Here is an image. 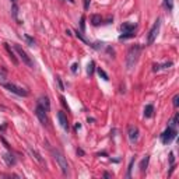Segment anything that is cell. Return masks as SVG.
I'll return each instance as SVG.
<instances>
[{"mask_svg":"<svg viewBox=\"0 0 179 179\" xmlns=\"http://www.w3.org/2000/svg\"><path fill=\"white\" fill-rule=\"evenodd\" d=\"M140 52H141V46L140 45H133L128 52V56H126V69L128 70H132L137 60H139V56H140Z\"/></svg>","mask_w":179,"mask_h":179,"instance_id":"obj_1","label":"cell"},{"mask_svg":"<svg viewBox=\"0 0 179 179\" xmlns=\"http://www.w3.org/2000/svg\"><path fill=\"white\" fill-rule=\"evenodd\" d=\"M52 153H53V158H55V161L58 162L59 168L62 169V172H63L64 175H67V173H69V164H67L66 157H64V155L60 153L59 150H53Z\"/></svg>","mask_w":179,"mask_h":179,"instance_id":"obj_2","label":"cell"},{"mask_svg":"<svg viewBox=\"0 0 179 179\" xmlns=\"http://www.w3.org/2000/svg\"><path fill=\"white\" fill-rule=\"evenodd\" d=\"M14 51H16V53L20 56V59L23 60V63H25L28 67H34V62L31 60V58L27 55V52L20 46V45H14Z\"/></svg>","mask_w":179,"mask_h":179,"instance_id":"obj_3","label":"cell"},{"mask_svg":"<svg viewBox=\"0 0 179 179\" xmlns=\"http://www.w3.org/2000/svg\"><path fill=\"white\" fill-rule=\"evenodd\" d=\"M175 137H176V129L168 126V128L164 130V133L161 134V141H162L164 144H169Z\"/></svg>","mask_w":179,"mask_h":179,"instance_id":"obj_4","label":"cell"},{"mask_svg":"<svg viewBox=\"0 0 179 179\" xmlns=\"http://www.w3.org/2000/svg\"><path fill=\"white\" fill-rule=\"evenodd\" d=\"M3 85H4L10 92H14L16 95H18V97L28 95V91H27L25 88H21V87H18V85H16V84H13V83H6V84H3Z\"/></svg>","mask_w":179,"mask_h":179,"instance_id":"obj_5","label":"cell"},{"mask_svg":"<svg viewBox=\"0 0 179 179\" xmlns=\"http://www.w3.org/2000/svg\"><path fill=\"white\" fill-rule=\"evenodd\" d=\"M160 25H161L160 20H157V21H155V24L153 25V28H151L150 32H148V37H147V44L148 45H151L154 41H155L157 35H158V31H160Z\"/></svg>","mask_w":179,"mask_h":179,"instance_id":"obj_6","label":"cell"},{"mask_svg":"<svg viewBox=\"0 0 179 179\" xmlns=\"http://www.w3.org/2000/svg\"><path fill=\"white\" fill-rule=\"evenodd\" d=\"M35 115L37 118L39 119V122L42 123V125H46L48 123V118H46V111H45L42 106H39L37 105V108H35Z\"/></svg>","mask_w":179,"mask_h":179,"instance_id":"obj_7","label":"cell"},{"mask_svg":"<svg viewBox=\"0 0 179 179\" xmlns=\"http://www.w3.org/2000/svg\"><path fill=\"white\" fill-rule=\"evenodd\" d=\"M139 139V129L136 126H129V140L130 143H136Z\"/></svg>","mask_w":179,"mask_h":179,"instance_id":"obj_8","label":"cell"},{"mask_svg":"<svg viewBox=\"0 0 179 179\" xmlns=\"http://www.w3.org/2000/svg\"><path fill=\"white\" fill-rule=\"evenodd\" d=\"M38 105L39 106H42L46 112L51 111V102H49V98H48V97H41V98L38 99Z\"/></svg>","mask_w":179,"mask_h":179,"instance_id":"obj_9","label":"cell"},{"mask_svg":"<svg viewBox=\"0 0 179 179\" xmlns=\"http://www.w3.org/2000/svg\"><path fill=\"white\" fill-rule=\"evenodd\" d=\"M58 119L60 122V126L64 130H69V122H67V116L64 115V112H58Z\"/></svg>","mask_w":179,"mask_h":179,"instance_id":"obj_10","label":"cell"},{"mask_svg":"<svg viewBox=\"0 0 179 179\" xmlns=\"http://www.w3.org/2000/svg\"><path fill=\"white\" fill-rule=\"evenodd\" d=\"M4 48H6V51H7V53H8L10 59H11V62H13L14 64H18V59H17V56H16V51L11 49V46H10L8 44H4Z\"/></svg>","mask_w":179,"mask_h":179,"instance_id":"obj_11","label":"cell"},{"mask_svg":"<svg viewBox=\"0 0 179 179\" xmlns=\"http://www.w3.org/2000/svg\"><path fill=\"white\" fill-rule=\"evenodd\" d=\"M3 160L6 161V164L8 166H13L16 164V158H14V155L11 153H4L3 154Z\"/></svg>","mask_w":179,"mask_h":179,"instance_id":"obj_12","label":"cell"},{"mask_svg":"<svg viewBox=\"0 0 179 179\" xmlns=\"http://www.w3.org/2000/svg\"><path fill=\"white\" fill-rule=\"evenodd\" d=\"M134 28H136V25H134L133 23H123L121 27L122 32H133Z\"/></svg>","mask_w":179,"mask_h":179,"instance_id":"obj_13","label":"cell"},{"mask_svg":"<svg viewBox=\"0 0 179 179\" xmlns=\"http://www.w3.org/2000/svg\"><path fill=\"white\" fill-rule=\"evenodd\" d=\"M148 161H150V157H148V155H146V157L141 160V162H140V172L141 173L146 172V169H147V165H148Z\"/></svg>","mask_w":179,"mask_h":179,"instance_id":"obj_14","label":"cell"},{"mask_svg":"<svg viewBox=\"0 0 179 179\" xmlns=\"http://www.w3.org/2000/svg\"><path fill=\"white\" fill-rule=\"evenodd\" d=\"M91 23H92V25H99V24L102 23V17L98 16V14H94V16L91 17Z\"/></svg>","mask_w":179,"mask_h":179,"instance_id":"obj_15","label":"cell"},{"mask_svg":"<svg viewBox=\"0 0 179 179\" xmlns=\"http://www.w3.org/2000/svg\"><path fill=\"white\" fill-rule=\"evenodd\" d=\"M153 112H154L153 105H147V106L144 108V116H146V118H151V116H153Z\"/></svg>","mask_w":179,"mask_h":179,"instance_id":"obj_16","label":"cell"},{"mask_svg":"<svg viewBox=\"0 0 179 179\" xmlns=\"http://www.w3.org/2000/svg\"><path fill=\"white\" fill-rule=\"evenodd\" d=\"M178 119H179V113H175V116H173L172 119L169 121V125H168V126L175 129V128H176V125H178Z\"/></svg>","mask_w":179,"mask_h":179,"instance_id":"obj_17","label":"cell"},{"mask_svg":"<svg viewBox=\"0 0 179 179\" xmlns=\"http://www.w3.org/2000/svg\"><path fill=\"white\" fill-rule=\"evenodd\" d=\"M30 153H31L32 155H34V158L38 161V162H42V157L39 155V153L37 151V150H34V148H30Z\"/></svg>","mask_w":179,"mask_h":179,"instance_id":"obj_18","label":"cell"},{"mask_svg":"<svg viewBox=\"0 0 179 179\" xmlns=\"http://www.w3.org/2000/svg\"><path fill=\"white\" fill-rule=\"evenodd\" d=\"M97 71H98V74H99V77H102V78L105 80V81H108V80H109L108 74H106V73H105V71H104L102 69H101V67H97Z\"/></svg>","mask_w":179,"mask_h":179,"instance_id":"obj_19","label":"cell"},{"mask_svg":"<svg viewBox=\"0 0 179 179\" xmlns=\"http://www.w3.org/2000/svg\"><path fill=\"white\" fill-rule=\"evenodd\" d=\"M94 69H95V63H94V60H91L88 63V67H87V73H88L90 76L94 73Z\"/></svg>","mask_w":179,"mask_h":179,"instance_id":"obj_20","label":"cell"},{"mask_svg":"<svg viewBox=\"0 0 179 179\" xmlns=\"http://www.w3.org/2000/svg\"><path fill=\"white\" fill-rule=\"evenodd\" d=\"M164 7L171 11V10L173 8V0H164Z\"/></svg>","mask_w":179,"mask_h":179,"instance_id":"obj_21","label":"cell"},{"mask_svg":"<svg viewBox=\"0 0 179 179\" xmlns=\"http://www.w3.org/2000/svg\"><path fill=\"white\" fill-rule=\"evenodd\" d=\"M132 37H134V31L133 32H122L119 39H128V38H132Z\"/></svg>","mask_w":179,"mask_h":179,"instance_id":"obj_22","label":"cell"},{"mask_svg":"<svg viewBox=\"0 0 179 179\" xmlns=\"http://www.w3.org/2000/svg\"><path fill=\"white\" fill-rule=\"evenodd\" d=\"M0 84H6V71H0Z\"/></svg>","mask_w":179,"mask_h":179,"instance_id":"obj_23","label":"cell"},{"mask_svg":"<svg viewBox=\"0 0 179 179\" xmlns=\"http://www.w3.org/2000/svg\"><path fill=\"white\" fill-rule=\"evenodd\" d=\"M133 164H134V158L130 161V164H129V169H128V178L132 176V169H133Z\"/></svg>","mask_w":179,"mask_h":179,"instance_id":"obj_24","label":"cell"},{"mask_svg":"<svg viewBox=\"0 0 179 179\" xmlns=\"http://www.w3.org/2000/svg\"><path fill=\"white\" fill-rule=\"evenodd\" d=\"M56 83H58V85H59V90H60V91H64V85H63V83H62V80H60V77H56Z\"/></svg>","mask_w":179,"mask_h":179,"instance_id":"obj_25","label":"cell"},{"mask_svg":"<svg viewBox=\"0 0 179 179\" xmlns=\"http://www.w3.org/2000/svg\"><path fill=\"white\" fill-rule=\"evenodd\" d=\"M76 37H77L78 39H80V41H83V42H87V39L84 38V37H83V34H81V32L78 31V30L76 31Z\"/></svg>","mask_w":179,"mask_h":179,"instance_id":"obj_26","label":"cell"},{"mask_svg":"<svg viewBox=\"0 0 179 179\" xmlns=\"http://www.w3.org/2000/svg\"><path fill=\"white\" fill-rule=\"evenodd\" d=\"M80 27H81V31L85 30V17H81V20H80Z\"/></svg>","mask_w":179,"mask_h":179,"instance_id":"obj_27","label":"cell"},{"mask_svg":"<svg viewBox=\"0 0 179 179\" xmlns=\"http://www.w3.org/2000/svg\"><path fill=\"white\" fill-rule=\"evenodd\" d=\"M173 106H175V108H178V105H179V95H175L173 97Z\"/></svg>","mask_w":179,"mask_h":179,"instance_id":"obj_28","label":"cell"},{"mask_svg":"<svg viewBox=\"0 0 179 179\" xmlns=\"http://www.w3.org/2000/svg\"><path fill=\"white\" fill-rule=\"evenodd\" d=\"M160 69H161V64H157V63L153 64V71H158Z\"/></svg>","mask_w":179,"mask_h":179,"instance_id":"obj_29","label":"cell"},{"mask_svg":"<svg viewBox=\"0 0 179 179\" xmlns=\"http://www.w3.org/2000/svg\"><path fill=\"white\" fill-rule=\"evenodd\" d=\"M90 7V0H84V10H88Z\"/></svg>","mask_w":179,"mask_h":179,"instance_id":"obj_30","label":"cell"},{"mask_svg":"<svg viewBox=\"0 0 179 179\" xmlns=\"http://www.w3.org/2000/svg\"><path fill=\"white\" fill-rule=\"evenodd\" d=\"M25 39H27V42H28V44H30V45H34V39H32V38H30L28 35H25Z\"/></svg>","mask_w":179,"mask_h":179,"instance_id":"obj_31","label":"cell"},{"mask_svg":"<svg viewBox=\"0 0 179 179\" xmlns=\"http://www.w3.org/2000/svg\"><path fill=\"white\" fill-rule=\"evenodd\" d=\"M77 67H78V64L74 63L73 66H71V71H73V73H76V71H77Z\"/></svg>","mask_w":179,"mask_h":179,"instance_id":"obj_32","label":"cell"},{"mask_svg":"<svg viewBox=\"0 0 179 179\" xmlns=\"http://www.w3.org/2000/svg\"><path fill=\"white\" fill-rule=\"evenodd\" d=\"M60 101H62V105L67 108V104H66V99H64V97H60Z\"/></svg>","mask_w":179,"mask_h":179,"instance_id":"obj_33","label":"cell"},{"mask_svg":"<svg viewBox=\"0 0 179 179\" xmlns=\"http://www.w3.org/2000/svg\"><path fill=\"white\" fill-rule=\"evenodd\" d=\"M169 161H171V164L173 165V154H172V153L169 154Z\"/></svg>","mask_w":179,"mask_h":179,"instance_id":"obj_34","label":"cell"},{"mask_svg":"<svg viewBox=\"0 0 179 179\" xmlns=\"http://www.w3.org/2000/svg\"><path fill=\"white\" fill-rule=\"evenodd\" d=\"M77 154H80V155H84V151H83V150H77Z\"/></svg>","mask_w":179,"mask_h":179,"instance_id":"obj_35","label":"cell"},{"mask_svg":"<svg viewBox=\"0 0 179 179\" xmlns=\"http://www.w3.org/2000/svg\"><path fill=\"white\" fill-rule=\"evenodd\" d=\"M80 128H81V125H80V123H76V130H78Z\"/></svg>","mask_w":179,"mask_h":179,"instance_id":"obj_36","label":"cell"},{"mask_svg":"<svg viewBox=\"0 0 179 179\" xmlns=\"http://www.w3.org/2000/svg\"><path fill=\"white\" fill-rule=\"evenodd\" d=\"M104 176H105V178H111V175H109L108 172H105V173H104Z\"/></svg>","mask_w":179,"mask_h":179,"instance_id":"obj_37","label":"cell"},{"mask_svg":"<svg viewBox=\"0 0 179 179\" xmlns=\"http://www.w3.org/2000/svg\"><path fill=\"white\" fill-rule=\"evenodd\" d=\"M11 1H13V3H17V1H18V0H11Z\"/></svg>","mask_w":179,"mask_h":179,"instance_id":"obj_38","label":"cell"},{"mask_svg":"<svg viewBox=\"0 0 179 179\" xmlns=\"http://www.w3.org/2000/svg\"><path fill=\"white\" fill-rule=\"evenodd\" d=\"M69 1H70V3H74V0H69Z\"/></svg>","mask_w":179,"mask_h":179,"instance_id":"obj_39","label":"cell"}]
</instances>
